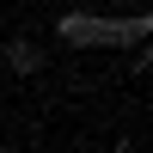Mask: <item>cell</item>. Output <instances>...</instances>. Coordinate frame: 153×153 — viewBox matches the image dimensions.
<instances>
[{
	"label": "cell",
	"mask_w": 153,
	"mask_h": 153,
	"mask_svg": "<svg viewBox=\"0 0 153 153\" xmlns=\"http://www.w3.org/2000/svg\"><path fill=\"white\" fill-rule=\"evenodd\" d=\"M61 43H147V12L135 19H86V12H61Z\"/></svg>",
	"instance_id": "1"
},
{
	"label": "cell",
	"mask_w": 153,
	"mask_h": 153,
	"mask_svg": "<svg viewBox=\"0 0 153 153\" xmlns=\"http://www.w3.org/2000/svg\"><path fill=\"white\" fill-rule=\"evenodd\" d=\"M6 61H12V74H37V68H43V49H37L31 37H12V43H6Z\"/></svg>",
	"instance_id": "2"
}]
</instances>
